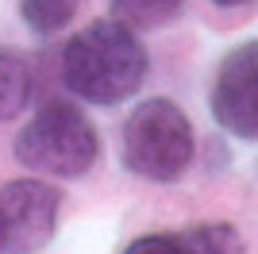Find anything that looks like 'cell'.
I'll list each match as a JSON object with an SVG mask.
<instances>
[{
	"mask_svg": "<svg viewBox=\"0 0 258 254\" xmlns=\"http://www.w3.org/2000/svg\"><path fill=\"white\" fill-rule=\"evenodd\" d=\"M147 50L127 23L97 20L77 31L62 50V81L89 104H119L147 81Z\"/></svg>",
	"mask_w": 258,
	"mask_h": 254,
	"instance_id": "1",
	"label": "cell"
},
{
	"mask_svg": "<svg viewBox=\"0 0 258 254\" xmlns=\"http://www.w3.org/2000/svg\"><path fill=\"white\" fill-rule=\"evenodd\" d=\"M100 135L85 112L66 100L39 108L16 135V162L50 177H81L97 166Z\"/></svg>",
	"mask_w": 258,
	"mask_h": 254,
	"instance_id": "2",
	"label": "cell"
},
{
	"mask_svg": "<svg viewBox=\"0 0 258 254\" xmlns=\"http://www.w3.org/2000/svg\"><path fill=\"white\" fill-rule=\"evenodd\" d=\"M193 158V123L173 100L151 96L123 123V166L143 181H177Z\"/></svg>",
	"mask_w": 258,
	"mask_h": 254,
	"instance_id": "3",
	"label": "cell"
},
{
	"mask_svg": "<svg viewBox=\"0 0 258 254\" xmlns=\"http://www.w3.org/2000/svg\"><path fill=\"white\" fill-rule=\"evenodd\" d=\"M62 193L43 181H8L0 189V216H4V250L8 254H35L50 243L58 227Z\"/></svg>",
	"mask_w": 258,
	"mask_h": 254,
	"instance_id": "4",
	"label": "cell"
},
{
	"mask_svg": "<svg viewBox=\"0 0 258 254\" xmlns=\"http://www.w3.org/2000/svg\"><path fill=\"white\" fill-rule=\"evenodd\" d=\"M212 116L227 135L258 139V39L243 42L220 62L212 81Z\"/></svg>",
	"mask_w": 258,
	"mask_h": 254,
	"instance_id": "5",
	"label": "cell"
},
{
	"mask_svg": "<svg viewBox=\"0 0 258 254\" xmlns=\"http://www.w3.org/2000/svg\"><path fill=\"white\" fill-rule=\"evenodd\" d=\"M31 96V70L16 50L0 46V119L20 116Z\"/></svg>",
	"mask_w": 258,
	"mask_h": 254,
	"instance_id": "6",
	"label": "cell"
},
{
	"mask_svg": "<svg viewBox=\"0 0 258 254\" xmlns=\"http://www.w3.org/2000/svg\"><path fill=\"white\" fill-rule=\"evenodd\" d=\"M181 8H185V0H112L116 20L127 23V27H143V31L170 23Z\"/></svg>",
	"mask_w": 258,
	"mask_h": 254,
	"instance_id": "7",
	"label": "cell"
},
{
	"mask_svg": "<svg viewBox=\"0 0 258 254\" xmlns=\"http://www.w3.org/2000/svg\"><path fill=\"white\" fill-rule=\"evenodd\" d=\"M77 8H81V0H23L20 16L35 35H54L77 16Z\"/></svg>",
	"mask_w": 258,
	"mask_h": 254,
	"instance_id": "8",
	"label": "cell"
},
{
	"mask_svg": "<svg viewBox=\"0 0 258 254\" xmlns=\"http://www.w3.org/2000/svg\"><path fill=\"white\" fill-rule=\"evenodd\" d=\"M123 254H193V250L185 246L181 231H170V235H143V239H135Z\"/></svg>",
	"mask_w": 258,
	"mask_h": 254,
	"instance_id": "9",
	"label": "cell"
},
{
	"mask_svg": "<svg viewBox=\"0 0 258 254\" xmlns=\"http://www.w3.org/2000/svg\"><path fill=\"white\" fill-rule=\"evenodd\" d=\"M216 8H243V4H254V0H212Z\"/></svg>",
	"mask_w": 258,
	"mask_h": 254,
	"instance_id": "10",
	"label": "cell"
},
{
	"mask_svg": "<svg viewBox=\"0 0 258 254\" xmlns=\"http://www.w3.org/2000/svg\"><path fill=\"white\" fill-rule=\"evenodd\" d=\"M0 254H4V216H0Z\"/></svg>",
	"mask_w": 258,
	"mask_h": 254,
	"instance_id": "11",
	"label": "cell"
}]
</instances>
